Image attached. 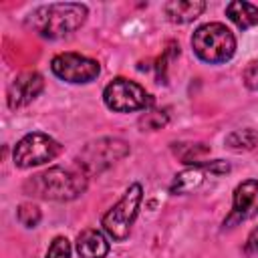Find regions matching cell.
Wrapping results in <instances>:
<instances>
[{"mask_svg":"<svg viewBox=\"0 0 258 258\" xmlns=\"http://www.w3.org/2000/svg\"><path fill=\"white\" fill-rule=\"evenodd\" d=\"M89 177L91 175L79 163L69 167L52 165L28 177L24 181V191L34 198H42L50 202H71L85 194Z\"/></svg>","mask_w":258,"mask_h":258,"instance_id":"1","label":"cell"},{"mask_svg":"<svg viewBox=\"0 0 258 258\" xmlns=\"http://www.w3.org/2000/svg\"><path fill=\"white\" fill-rule=\"evenodd\" d=\"M89 16V8L79 2H52L34 8L28 18L26 26L32 28L38 36L56 40L73 34L79 30Z\"/></svg>","mask_w":258,"mask_h":258,"instance_id":"2","label":"cell"},{"mask_svg":"<svg viewBox=\"0 0 258 258\" xmlns=\"http://www.w3.org/2000/svg\"><path fill=\"white\" fill-rule=\"evenodd\" d=\"M191 48L200 60L210 64L228 62L236 52V36L222 22H208L191 34Z\"/></svg>","mask_w":258,"mask_h":258,"instance_id":"3","label":"cell"},{"mask_svg":"<svg viewBox=\"0 0 258 258\" xmlns=\"http://www.w3.org/2000/svg\"><path fill=\"white\" fill-rule=\"evenodd\" d=\"M141 200H143V187L141 183H131L123 196L117 200L115 206H111L103 220H101V226L103 230L117 242L125 240L131 232V226L139 214V206H141Z\"/></svg>","mask_w":258,"mask_h":258,"instance_id":"4","label":"cell"},{"mask_svg":"<svg viewBox=\"0 0 258 258\" xmlns=\"http://www.w3.org/2000/svg\"><path fill=\"white\" fill-rule=\"evenodd\" d=\"M60 151H62V145L54 137L40 133V131H32L14 145L12 161L16 167L28 169V167H36V165L56 159Z\"/></svg>","mask_w":258,"mask_h":258,"instance_id":"5","label":"cell"},{"mask_svg":"<svg viewBox=\"0 0 258 258\" xmlns=\"http://www.w3.org/2000/svg\"><path fill=\"white\" fill-rule=\"evenodd\" d=\"M129 143L119 137H101L97 141H91L83 147V151L77 157V163L89 173H101L109 169L113 163L129 155Z\"/></svg>","mask_w":258,"mask_h":258,"instance_id":"6","label":"cell"},{"mask_svg":"<svg viewBox=\"0 0 258 258\" xmlns=\"http://www.w3.org/2000/svg\"><path fill=\"white\" fill-rule=\"evenodd\" d=\"M103 101L111 111L117 113H129V111H143L153 105L151 95L135 81L117 77L113 79L105 91H103Z\"/></svg>","mask_w":258,"mask_h":258,"instance_id":"7","label":"cell"},{"mask_svg":"<svg viewBox=\"0 0 258 258\" xmlns=\"http://www.w3.org/2000/svg\"><path fill=\"white\" fill-rule=\"evenodd\" d=\"M50 71L60 81H67V83H73V85H85V83H91L99 77L101 67L95 58H89L85 54L60 52V54L52 56Z\"/></svg>","mask_w":258,"mask_h":258,"instance_id":"8","label":"cell"},{"mask_svg":"<svg viewBox=\"0 0 258 258\" xmlns=\"http://www.w3.org/2000/svg\"><path fill=\"white\" fill-rule=\"evenodd\" d=\"M258 214V179H246L236 185L232 196V210L224 220L226 228L246 222Z\"/></svg>","mask_w":258,"mask_h":258,"instance_id":"9","label":"cell"},{"mask_svg":"<svg viewBox=\"0 0 258 258\" xmlns=\"http://www.w3.org/2000/svg\"><path fill=\"white\" fill-rule=\"evenodd\" d=\"M44 89V79L36 71H24L20 73L6 91V101L10 109H20L28 103H32Z\"/></svg>","mask_w":258,"mask_h":258,"instance_id":"10","label":"cell"},{"mask_svg":"<svg viewBox=\"0 0 258 258\" xmlns=\"http://www.w3.org/2000/svg\"><path fill=\"white\" fill-rule=\"evenodd\" d=\"M228 171H230V165L226 161H222V159H218V161H204L200 165H191V167L175 173V177H173V181L169 185V191L171 194H187V191L200 187L208 173L220 175V173H228Z\"/></svg>","mask_w":258,"mask_h":258,"instance_id":"11","label":"cell"},{"mask_svg":"<svg viewBox=\"0 0 258 258\" xmlns=\"http://www.w3.org/2000/svg\"><path fill=\"white\" fill-rule=\"evenodd\" d=\"M77 254L81 258H105L109 254V242L103 232L87 228L77 236Z\"/></svg>","mask_w":258,"mask_h":258,"instance_id":"12","label":"cell"},{"mask_svg":"<svg viewBox=\"0 0 258 258\" xmlns=\"http://www.w3.org/2000/svg\"><path fill=\"white\" fill-rule=\"evenodd\" d=\"M206 10L204 0H169L163 4L165 16L175 24H187L194 22L202 12Z\"/></svg>","mask_w":258,"mask_h":258,"instance_id":"13","label":"cell"},{"mask_svg":"<svg viewBox=\"0 0 258 258\" xmlns=\"http://www.w3.org/2000/svg\"><path fill=\"white\" fill-rule=\"evenodd\" d=\"M226 16L240 28V30H248L252 26L258 24V8L250 2L244 0H234L226 6Z\"/></svg>","mask_w":258,"mask_h":258,"instance_id":"14","label":"cell"},{"mask_svg":"<svg viewBox=\"0 0 258 258\" xmlns=\"http://www.w3.org/2000/svg\"><path fill=\"white\" fill-rule=\"evenodd\" d=\"M226 147L236 151V153H244V151H252L258 145V131L254 129H236L226 137Z\"/></svg>","mask_w":258,"mask_h":258,"instance_id":"15","label":"cell"},{"mask_svg":"<svg viewBox=\"0 0 258 258\" xmlns=\"http://www.w3.org/2000/svg\"><path fill=\"white\" fill-rule=\"evenodd\" d=\"M173 151H175V155H177L183 163L200 165V163H204L202 157L210 153V147H206L204 143H175Z\"/></svg>","mask_w":258,"mask_h":258,"instance_id":"16","label":"cell"},{"mask_svg":"<svg viewBox=\"0 0 258 258\" xmlns=\"http://www.w3.org/2000/svg\"><path fill=\"white\" fill-rule=\"evenodd\" d=\"M16 218H18V222H20L24 228H36L38 222L42 220V212H40V208H38L36 204L24 202V204H20V206L16 208Z\"/></svg>","mask_w":258,"mask_h":258,"instance_id":"17","label":"cell"},{"mask_svg":"<svg viewBox=\"0 0 258 258\" xmlns=\"http://www.w3.org/2000/svg\"><path fill=\"white\" fill-rule=\"evenodd\" d=\"M167 121H169V115L165 111L151 109V111H145V115L139 119V127H141V131H157V129L165 127Z\"/></svg>","mask_w":258,"mask_h":258,"instance_id":"18","label":"cell"},{"mask_svg":"<svg viewBox=\"0 0 258 258\" xmlns=\"http://www.w3.org/2000/svg\"><path fill=\"white\" fill-rule=\"evenodd\" d=\"M44 258H71V242L64 236H56L50 242Z\"/></svg>","mask_w":258,"mask_h":258,"instance_id":"19","label":"cell"},{"mask_svg":"<svg viewBox=\"0 0 258 258\" xmlns=\"http://www.w3.org/2000/svg\"><path fill=\"white\" fill-rule=\"evenodd\" d=\"M242 81L250 91H258V58L250 60L242 73Z\"/></svg>","mask_w":258,"mask_h":258,"instance_id":"20","label":"cell"},{"mask_svg":"<svg viewBox=\"0 0 258 258\" xmlns=\"http://www.w3.org/2000/svg\"><path fill=\"white\" fill-rule=\"evenodd\" d=\"M244 252H246V256H256L258 254V226L248 234L246 244H244Z\"/></svg>","mask_w":258,"mask_h":258,"instance_id":"21","label":"cell"}]
</instances>
